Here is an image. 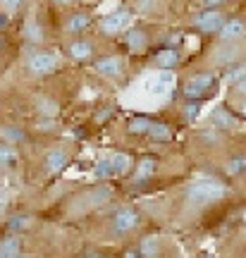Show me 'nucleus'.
<instances>
[{"instance_id": "f257e3e1", "label": "nucleus", "mask_w": 246, "mask_h": 258, "mask_svg": "<svg viewBox=\"0 0 246 258\" xmlns=\"http://www.w3.org/2000/svg\"><path fill=\"white\" fill-rule=\"evenodd\" d=\"M225 196H227V186L218 179H210V177H201L194 184L187 186V199H189V203H196V206L222 201Z\"/></svg>"}, {"instance_id": "f03ea898", "label": "nucleus", "mask_w": 246, "mask_h": 258, "mask_svg": "<svg viewBox=\"0 0 246 258\" xmlns=\"http://www.w3.org/2000/svg\"><path fill=\"white\" fill-rule=\"evenodd\" d=\"M57 64H60V57L48 50H38L29 57V70L34 74H50L57 70Z\"/></svg>"}, {"instance_id": "7ed1b4c3", "label": "nucleus", "mask_w": 246, "mask_h": 258, "mask_svg": "<svg viewBox=\"0 0 246 258\" xmlns=\"http://www.w3.org/2000/svg\"><path fill=\"white\" fill-rule=\"evenodd\" d=\"M215 84V74L213 72H206V74H196L194 79L187 82L184 86V93L189 96V98H196V96H206L210 91V86Z\"/></svg>"}, {"instance_id": "20e7f679", "label": "nucleus", "mask_w": 246, "mask_h": 258, "mask_svg": "<svg viewBox=\"0 0 246 258\" xmlns=\"http://www.w3.org/2000/svg\"><path fill=\"white\" fill-rule=\"evenodd\" d=\"M194 24H196L201 31H206V34H215V31L222 29L225 17L220 15L218 10H208V12H203V15H199V17L194 19Z\"/></svg>"}, {"instance_id": "39448f33", "label": "nucleus", "mask_w": 246, "mask_h": 258, "mask_svg": "<svg viewBox=\"0 0 246 258\" xmlns=\"http://www.w3.org/2000/svg\"><path fill=\"white\" fill-rule=\"evenodd\" d=\"M139 225V215L132 208H122V211L115 215V232L117 234H127Z\"/></svg>"}, {"instance_id": "423d86ee", "label": "nucleus", "mask_w": 246, "mask_h": 258, "mask_svg": "<svg viewBox=\"0 0 246 258\" xmlns=\"http://www.w3.org/2000/svg\"><path fill=\"white\" fill-rule=\"evenodd\" d=\"M129 22V15L127 12H112L108 17L100 22V29L105 31V34H119V29H125Z\"/></svg>"}, {"instance_id": "0eeeda50", "label": "nucleus", "mask_w": 246, "mask_h": 258, "mask_svg": "<svg viewBox=\"0 0 246 258\" xmlns=\"http://www.w3.org/2000/svg\"><path fill=\"white\" fill-rule=\"evenodd\" d=\"M244 34H246V27L241 19H229V22H225L222 29H220L222 41H234V38H241Z\"/></svg>"}, {"instance_id": "6e6552de", "label": "nucleus", "mask_w": 246, "mask_h": 258, "mask_svg": "<svg viewBox=\"0 0 246 258\" xmlns=\"http://www.w3.org/2000/svg\"><path fill=\"white\" fill-rule=\"evenodd\" d=\"M0 258H22V244L17 237H3L0 239Z\"/></svg>"}, {"instance_id": "1a4fd4ad", "label": "nucleus", "mask_w": 246, "mask_h": 258, "mask_svg": "<svg viewBox=\"0 0 246 258\" xmlns=\"http://www.w3.org/2000/svg\"><path fill=\"white\" fill-rule=\"evenodd\" d=\"M65 165H67V153H65L63 148H53V151H48L46 153L48 172H60Z\"/></svg>"}, {"instance_id": "9d476101", "label": "nucleus", "mask_w": 246, "mask_h": 258, "mask_svg": "<svg viewBox=\"0 0 246 258\" xmlns=\"http://www.w3.org/2000/svg\"><path fill=\"white\" fill-rule=\"evenodd\" d=\"M96 70H98L100 74H105V77H115V74H119V70H122V60L119 57H100L98 62H96Z\"/></svg>"}, {"instance_id": "9b49d317", "label": "nucleus", "mask_w": 246, "mask_h": 258, "mask_svg": "<svg viewBox=\"0 0 246 258\" xmlns=\"http://www.w3.org/2000/svg\"><path fill=\"white\" fill-rule=\"evenodd\" d=\"M213 122H215V127L225 129V132L237 127V120H234L227 110H222V108H215V110H213Z\"/></svg>"}, {"instance_id": "f8f14e48", "label": "nucleus", "mask_w": 246, "mask_h": 258, "mask_svg": "<svg viewBox=\"0 0 246 258\" xmlns=\"http://www.w3.org/2000/svg\"><path fill=\"white\" fill-rule=\"evenodd\" d=\"M89 24H91V17L84 15V12H77V15H72L70 22H67V31H70V34H79V31H84Z\"/></svg>"}, {"instance_id": "ddd939ff", "label": "nucleus", "mask_w": 246, "mask_h": 258, "mask_svg": "<svg viewBox=\"0 0 246 258\" xmlns=\"http://www.w3.org/2000/svg\"><path fill=\"white\" fill-rule=\"evenodd\" d=\"M93 53L91 43H86V41H74L72 46H70V55L74 57V60H89Z\"/></svg>"}, {"instance_id": "4468645a", "label": "nucleus", "mask_w": 246, "mask_h": 258, "mask_svg": "<svg viewBox=\"0 0 246 258\" xmlns=\"http://www.w3.org/2000/svg\"><path fill=\"white\" fill-rule=\"evenodd\" d=\"M155 62H158V67H163V70H172L174 64L179 62V53L177 50H163V53H158V57H155Z\"/></svg>"}, {"instance_id": "2eb2a0df", "label": "nucleus", "mask_w": 246, "mask_h": 258, "mask_svg": "<svg viewBox=\"0 0 246 258\" xmlns=\"http://www.w3.org/2000/svg\"><path fill=\"white\" fill-rule=\"evenodd\" d=\"M125 41H127V46L132 48L134 53H139V50H144V48H146V36H144V31H139V29L129 31L127 36H125Z\"/></svg>"}, {"instance_id": "dca6fc26", "label": "nucleus", "mask_w": 246, "mask_h": 258, "mask_svg": "<svg viewBox=\"0 0 246 258\" xmlns=\"http://www.w3.org/2000/svg\"><path fill=\"white\" fill-rule=\"evenodd\" d=\"M151 124H153V122L148 120V117H132L127 129L132 134H148V132H151Z\"/></svg>"}, {"instance_id": "f3484780", "label": "nucleus", "mask_w": 246, "mask_h": 258, "mask_svg": "<svg viewBox=\"0 0 246 258\" xmlns=\"http://www.w3.org/2000/svg\"><path fill=\"white\" fill-rule=\"evenodd\" d=\"M158 249H160V246H158V239H155V237H146V239L141 241V246H139V253L144 258H155L158 256Z\"/></svg>"}, {"instance_id": "a211bd4d", "label": "nucleus", "mask_w": 246, "mask_h": 258, "mask_svg": "<svg viewBox=\"0 0 246 258\" xmlns=\"http://www.w3.org/2000/svg\"><path fill=\"white\" fill-rule=\"evenodd\" d=\"M148 134H151L155 141H170V139H172V132H170V127H167V124H163V122H160V124H155V122H153Z\"/></svg>"}, {"instance_id": "6ab92c4d", "label": "nucleus", "mask_w": 246, "mask_h": 258, "mask_svg": "<svg viewBox=\"0 0 246 258\" xmlns=\"http://www.w3.org/2000/svg\"><path fill=\"white\" fill-rule=\"evenodd\" d=\"M36 108H38V112H41V115H46V117H55L57 110H60V108H57V103L50 101V98H38Z\"/></svg>"}, {"instance_id": "aec40b11", "label": "nucleus", "mask_w": 246, "mask_h": 258, "mask_svg": "<svg viewBox=\"0 0 246 258\" xmlns=\"http://www.w3.org/2000/svg\"><path fill=\"white\" fill-rule=\"evenodd\" d=\"M29 215H12L8 220V230L10 232H24L29 227Z\"/></svg>"}, {"instance_id": "412c9836", "label": "nucleus", "mask_w": 246, "mask_h": 258, "mask_svg": "<svg viewBox=\"0 0 246 258\" xmlns=\"http://www.w3.org/2000/svg\"><path fill=\"white\" fill-rule=\"evenodd\" d=\"M3 137H5L8 144H22V141L27 139V134H24L19 127H5L3 129Z\"/></svg>"}, {"instance_id": "4be33fe9", "label": "nucleus", "mask_w": 246, "mask_h": 258, "mask_svg": "<svg viewBox=\"0 0 246 258\" xmlns=\"http://www.w3.org/2000/svg\"><path fill=\"white\" fill-rule=\"evenodd\" d=\"M155 172V160L153 158H144L141 163H139V172H137V179H146Z\"/></svg>"}, {"instance_id": "5701e85b", "label": "nucleus", "mask_w": 246, "mask_h": 258, "mask_svg": "<svg viewBox=\"0 0 246 258\" xmlns=\"http://www.w3.org/2000/svg\"><path fill=\"white\" fill-rule=\"evenodd\" d=\"M110 163H112V170H115V175H122V172H127L129 167V156H125V153H117V156L110 158Z\"/></svg>"}, {"instance_id": "b1692460", "label": "nucleus", "mask_w": 246, "mask_h": 258, "mask_svg": "<svg viewBox=\"0 0 246 258\" xmlns=\"http://www.w3.org/2000/svg\"><path fill=\"white\" fill-rule=\"evenodd\" d=\"M41 36H43V31H41L36 22H27L24 24V38L27 41H41Z\"/></svg>"}, {"instance_id": "393cba45", "label": "nucleus", "mask_w": 246, "mask_h": 258, "mask_svg": "<svg viewBox=\"0 0 246 258\" xmlns=\"http://www.w3.org/2000/svg\"><path fill=\"white\" fill-rule=\"evenodd\" d=\"M246 170V156H237V158H232L227 163V172L229 175H241Z\"/></svg>"}, {"instance_id": "a878e982", "label": "nucleus", "mask_w": 246, "mask_h": 258, "mask_svg": "<svg viewBox=\"0 0 246 258\" xmlns=\"http://www.w3.org/2000/svg\"><path fill=\"white\" fill-rule=\"evenodd\" d=\"M15 163V151L8 144H0V167H8Z\"/></svg>"}, {"instance_id": "bb28decb", "label": "nucleus", "mask_w": 246, "mask_h": 258, "mask_svg": "<svg viewBox=\"0 0 246 258\" xmlns=\"http://www.w3.org/2000/svg\"><path fill=\"white\" fill-rule=\"evenodd\" d=\"M96 175H98V177H110V175H115V170H112V163H110V160H100L98 167H96Z\"/></svg>"}, {"instance_id": "cd10ccee", "label": "nucleus", "mask_w": 246, "mask_h": 258, "mask_svg": "<svg viewBox=\"0 0 246 258\" xmlns=\"http://www.w3.org/2000/svg\"><path fill=\"white\" fill-rule=\"evenodd\" d=\"M108 199H110L108 189H96V191L91 194V203H105Z\"/></svg>"}, {"instance_id": "c85d7f7f", "label": "nucleus", "mask_w": 246, "mask_h": 258, "mask_svg": "<svg viewBox=\"0 0 246 258\" xmlns=\"http://www.w3.org/2000/svg\"><path fill=\"white\" fill-rule=\"evenodd\" d=\"M24 3H27V0H3V10H5V12H17Z\"/></svg>"}, {"instance_id": "c756f323", "label": "nucleus", "mask_w": 246, "mask_h": 258, "mask_svg": "<svg viewBox=\"0 0 246 258\" xmlns=\"http://www.w3.org/2000/svg\"><path fill=\"white\" fill-rule=\"evenodd\" d=\"M199 110H201L199 103H189V105H187V117H189V120H196V117H199Z\"/></svg>"}, {"instance_id": "7c9ffc66", "label": "nucleus", "mask_w": 246, "mask_h": 258, "mask_svg": "<svg viewBox=\"0 0 246 258\" xmlns=\"http://www.w3.org/2000/svg\"><path fill=\"white\" fill-rule=\"evenodd\" d=\"M172 72H160L158 74V84H163V86H170V84H172Z\"/></svg>"}, {"instance_id": "2f4dec72", "label": "nucleus", "mask_w": 246, "mask_h": 258, "mask_svg": "<svg viewBox=\"0 0 246 258\" xmlns=\"http://www.w3.org/2000/svg\"><path fill=\"white\" fill-rule=\"evenodd\" d=\"M237 57V50H222V55H218V62H229Z\"/></svg>"}, {"instance_id": "473e14b6", "label": "nucleus", "mask_w": 246, "mask_h": 258, "mask_svg": "<svg viewBox=\"0 0 246 258\" xmlns=\"http://www.w3.org/2000/svg\"><path fill=\"white\" fill-rule=\"evenodd\" d=\"M110 115H112V108H105L103 112H98V115H96V122H105Z\"/></svg>"}, {"instance_id": "72a5a7b5", "label": "nucleus", "mask_w": 246, "mask_h": 258, "mask_svg": "<svg viewBox=\"0 0 246 258\" xmlns=\"http://www.w3.org/2000/svg\"><path fill=\"white\" fill-rule=\"evenodd\" d=\"M234 89H237V93H246V74L239 79L237 84H234Z\"/></svg>"}, {"instance_id": "f704fd0d", "label": "nucleus", "mask_w": 246, "mask_h": 258, "mask_svg": "<svg viewBox=\"0 0 246 258\" xmlns=\"http://www.w3.org/2000/svg\"><path fill=\"white\" fill-rule=\"evenodd\" d=\"M151 3H153V0H137L139 10H148V8H151Z\"/></svg>"}, {"instance_id": "c9c22d12", "label": "nucleus", "mask_w": 246, "mask_h": 258, "mask_svg": "<svg viewBox=\"0 0 246 258\" xmlns=\"http://www.w3.org/2000/svg\"><path fill=\"white\" fill-rule=\"evenodd\" d=\"M50 127H53V122H50V120H46V122H41V124H38V129H41V132H50Z\"/></svg>"}, {"instance_id": "e433bc0d", "label": "nucleus", "mask_w": 246, "mask_h": 258, "mask_svg": "<svg viewBox=\"0 0 246 258\" xmlns=\"http://www.w3.org/2000/svg\"><path fill=\"white\" fill-rule=\"evenodd\" d=\"M151 89H153V93H163L165 91V86H163V84H158V82H155Z\"/></svg>"}, {"instance_id": "4c0bfd02", "label": "nucleus", "mask_w": 246, "mask_h": 258, "mask_svg": "<svg viewBox=\"0 0 246 258\" xmlns=\"http://www.w3.org/2000/svg\"><path fill=\"white\" fill-rule=\"evenodd\" d=\"M222 3H227V0H206V5H210V8L213 5H222Z\"/></svg>"}, {"instance_id": "58836bf2", "label": "nucleus", "mask_w": 246, "mask_h": 258, "mask_svg": "<svg viewBox=\"0 0 246 258\" xmlns=\"http://www.w3.org/2000/svg\"><path fill=\"white\" fill-rule=\"evenodd\" d=\"M3 24H8V15H0V27Z\"/></svg>"}, {"instance_id": "ea45409f", "label": "nucleus", "mask_w": 246, "mask_h": 258, "mask_svg": "<svg viewBox=\"0 0 246 258\" xmlns=\"http://www.w3.org/2000/svg\"><path fill=\"white\" fill-rule=\"evenodd\" d=\"M125 258H139V253H134V251H129V253H127Z\"/></svg>"}, {"instance_id": "a19ab883", "label": "nucleus", "mask_w": 246, "mask_h": 258, "mask_svg": "<svg viewBox=\"0 0 246 258\" xmlns=\"http://www.w3.org/2000/svg\"><path fill=\"white\" fill-rule=\"evenodd\" d=\"M55 3H63V5H65V3H72V0H55Z\"/></svg>"}, {"instance_id": "79ce46f5", "label": "nucleus", "mask_w": 246, "mask_h": 258, "mask_svg": "<svg viewBox=\"0 0 246 258\" xmlns=\"http://www.w3.org/2000/svg\"><path fill=\"white\" fill-rule=\"evenodd\" d=\"M241 110H244V115H246V103H244V105H241Z\"/></svg>"}]
</instances>
